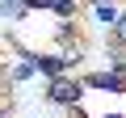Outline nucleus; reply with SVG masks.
<instances>
[{
  "instance_id": "1",
  "label": "nucleus",
  "mask_w": 126,
  "mask_h": 118,
  "mask_svg": "<svg viewBox=\"0 0 126 118\" xmlns=\"http://www.w3.org/2000/svg\"><path fill=\"white\" fill-rule=\"evenodd\" d=\"M50 101H63V105L80 101V80H63V76H55V80H50Z\"/></svg>"
},
{
  "instance_id": "4",
  "label": "nucleus",
  "mask_w": 126,
  "mask_h": 118,
  "mask_svg": "<svg viewBox=\"0 0 126 118\" xmlns=\"http://www.w3.org/2000/svg\"><path fill=\"white\" fill-rule=\"evenodd\" d=\"M34 63L46 68V72H59V68H63V59H34Z\"/></svg>"
},
{
  "instance_id": "2",
  "label": "nucleus",
  "mask_w": 126,
  "mask_h": 118,
  "mask_svg": "<svg viewBox=\"0 0 126 118\" xmlns=\"http://www.w3.org/2000/svg\"><path fill=\"white\" fill-rule=\"evenodd\" d=\"M88 84H93V89H122L118 76H88Z\"/></svg>"
},
{
  "instance_id": "3",
  "label": "nucleus",
  "mask_w": 126,
  "mask_h": 118,
  "mask_svg": "<svg viewBox=\"0 0 126 118\" xmlns=\"http://www.w3.org/2000/svg\"><path fill=\"white\" fill-rule=\"evenodd\" d=\"M113 42H122V46H126V17H118V21H113Z\"/></svg>"
}]
</instances>
